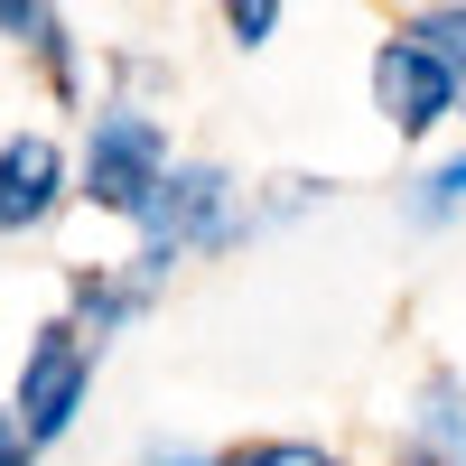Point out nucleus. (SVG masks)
<instances>
[{"mask_svg":"<svg viewBox=\"0 0 466 466\" xmlns=\"http://www.w3.org/2000/svg\"><path fill=\"white\" fill-rule=\"evenodd\" d=\"M85 197L103 215H140L168 197V140L149 112H94V140H85Z\"/></svg>","mask_w":466,"mask_h":466,"instance_id":"obj_1","label":"nucleus"},{"mask_svg":"<svg viewBox=\"0 0 466 466\" xmlns=\"http://www.w3.org/2000/svg\"><path fill=\"white\" fill-rule=\"evenodd\" d=\"M373 103L392 131H430L439 112H457V75L420 47V37H392V47L373 56Z\"/></svg>","mask_w":466,"mask_h":466,"instance_id":"obj_2","label":"nucleus"},{"mask_svg":"<svg viewBox=\"0 0 466 466\" xmlns=\"http://www.w3.org/2000/svg\"><path fill=\"white\" fill-rule=\"evenodd\" d=\"M75 401H85V345H75V327H47L37 336V355H28V373H19V430H28V448L37 439H56L66 420H75Z\"/></svg>","mask_w":466,"mask_h":466,"instance_id":"obj_3","label":"nucleus"},{"mask_svg":"<svg viewBox=\"0 0 466 466\" xmlns=\"http://www.w3.org/2000/svg\"><path fill=\"white\" fill-rule=\"evenodd\" d=\"M56 187H66V168H56V140L19 131L10 149H0V233H28L37 215L56 206Z\"/></svg>","mask_w":466,"mask_h":466,"instance_id":"obj_4","label":"nucleus"},{"mask_svg":"<svg viewBox=\"0 0 466 466\" xmlns=\"http://www.w3.org/2000/svg\"><path fill=\"white\" fill-rule=\"evenodd\" d=\"M0 28H10V37H28V47L66 75V19H56V10H19V0H0Z\"/></svg>","mask_w":466,"mask_h":466,"instance_id":"obj_5","label":"nucleus"},{"mask_svg":"<svg viewBox=\"0 0 466 466\" xmlns=\"http://www.w3.org/2000/svg\"><path fill=\"white\" fill-rule=\"evenodd\" d=\"M410 37H420V47H430V56L457 75V85H466V10H430V19H410Z\"/></svg>","mask_w":466,"mask_h":466,"instance_id":"obj_6","label":"nucleus"},{"mask_svg":"<svg viewBox=\"0 0 466 466\" xmlns=\"http://www.w3.org/2000/svg\"><path fill=\"white\" fill-rule=\"evenodd\" d=\"M75 308H85V327L103 336V327H122L131 308H140V289H122V280H85V289H75Z\"/></svg>","mask_w":466,"mask_h":466,"instance_id":"obj_7","label":"nucleus"},{"mask_svg":"<svg viewBox=\"0 0 466 466\" xmlns=\"http://www.w3.org/2000/svg\"><path fill=\"white\" fill-rule=\"evenodd\" d=\"M224 466H336L327 448H299V439H270V448H243V457H224Z\"/></svg>","mask_w":466,"mask_h":466,"instance_id":"obj_8","label":"nucleus"},{"mask_svg":"<svg viewBox=\"0 0 466 466\" xmlns=\"http://www.w3.org/2000/svg\"><path fill=\"white\" fill-rule=\"evenodd\" d=\"M457 206H466V159L430 168V197H420V215H457Z\"/></svg>","mask_w":466,"mask_h":466,"instance_id":"obj_9","label":"nucleus"},{"mask_svg":"<svg viewBox=\"0 0 466 466\" xmlns=\"http://www.w3.org/2000/svg\"><path fill=\"white\" fill-rule=\"evenodd\" d=\"M430 439H439V448H466V410H457V392H448V382L430 392Z\"/></svg>","mask_w":466,"mask_h":466,"instance_id":"obj_10","label":"nucleus"},{"mask_svg":"<svg viewBox=\"0 0 466 466\" xmlns=\"http://www.w3.org/2000/svg\"><path fill=\"white\" fill-rule=\"evenodd\" d=\"M270 19H280V10H270V0H252V10H224V28L243 37V47H261V37H270Z\"/></svg>","mask_w":466,"mask_h":466,"instance_id":"obj_11","label":"nucleus"},{"mask_svg":"<svg viewBox=\"0 0 466 466\" xmlns=\"http://www.w3.org/2000/svg\"><path fill=\"white\" fill-rule=\"evenodd\" d=\"M0 466H28V430H19V410H0Z\"/></svg>","mask_w":466,"mask_h":466,"instance_id":"obj_12","label":"nucleus"},{"mask_svg":"<svg viewBox=\"0 0 466 466\" xmlns=\"http://www.w3.org/2000/svg\"><path fill=\"white\" fill-rule=\"evenodd\" d=\"M168 466H206V457H168Z\"/></svg>","mask_w":466,"mask_h":466,"instance_id":"obj_13","label":"nucleus"},{"mask_svg":"<svg viewBox=\"0 0 466 466\" xmlns=\"http://www.w3.org/2000/svg\"><path fill=\"white\" fill-rule=\"evenodd\" d=\"M410 466H439V457H410Z\"/></svg>","mask_w":466,"mask_h":466,"instance_id":"obj_14","label":"nucleus"}]
</instances>
